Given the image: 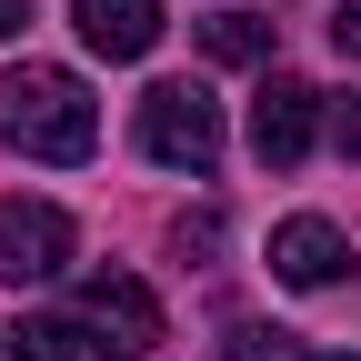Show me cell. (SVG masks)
I'll use <instances>...</instances> for the list:
<instances>
[{"label":"cell","mask_w":361,"mask_h":361,"mask_svg":"<svg viewBox=\"0 0 361 361\" xmlns=\"http://www.w3.org/2000/svg\"><path fill=\"white\" fill-rule=\"evenodd\" d=\"M0 341H11V361H90V351H101L80 322H11Z\"/></svg>","instance_id":"ba28073f"},{"label":"cell","mask_w":361,"mask_h":361,"mask_svg":"<svg viewBox=\"0 0 361 361\" xmlns=\"http://www.w3.org/2000/svg\"><path fill=\"white\" fill-rule=\"evenodd\" d=\"M20 20H30V0H0V40H11V30H20Z\"/></svg>","instance_id":"4fadbf2b"},{"label":"cell","mask_w":361,"mask_h":361,"mask_svg":"<svg viewBox=\"0 0 361 361\" xmlns=\"http://www.w3.org/2000/svg\"><path fill=\"white\" fill-rule=\"evenodd\" d=\"M331 361H361V351H331Z\"/></svg>","instance_id":"5bb4252c"},{"label":"cell","mask_w":361,"mask_h":361,"mask_svg":"<svg viewBox=\"0 0 361 361\" xmlns=\"http://www.w3.org/2000/svg\"><path fill=\"white\" fill-rule=\"evenodd\" d=\"M221 351H231V361H311V351H301L291 331H261V322H241L231 341H221Z\"/></svg>","instance_id":"30bf717a"},{"label":"cell","mask_w":361,"mask_h":361,"mask_svg":"<svg viewBox=\"0 0 361 361\" xmlns=\"http://www.w3.org/2000/svg\"><path fill=\"white\" fill-rule=\"evenodd\" d=\"M331 141H341V161H361V90H351L341 111H331Z\"/></svg>","instance_id":"8fae6325"},{"label":"cell","mask_w":361,"mask_h":361,"mask_svg":"<svg viewBox=\"0 0 361 361\" xmlns=\"http://www.w3.org/2000/svg\"><path fill=\"white\" fill-rule=\"evenodd\" d=\"M341 261H351V241L331 231L322 211H301V221H281V231H271V281H291V291H331Z\"/></svg>","instance_id":"8992f818"},{"label":"cell","mask_w":361,"mask_h":361,"mask_svg":"<svg viewBox=\"0 0 361 361\" xmlns=\"http://www.w3.org/2000/svg\"><path fill=\"white\" fill-rule=\"evenodd\" d=\"M311 130H322V90L291 80V71H271L261 101H251V151H261V171H291V161L311 151Z\"/></svg>","instance_id":"277c9868"},{"label":"cell","mask_w":361,"mask_h":361,"mask_svg":"<svg viewBox=\"0 0 361 361\" xmlns=\"http://www.w3.org/2000/svg\"><path fill=\"white\" fill-rule=\"evenodd\" d=\"M0 130H11V151H30V161H90L101 151V101H90L80 71H61V61H20L0 80Z\"/></svg>","instance_id":"6da1fadb"},{"label":"cell","mask_w":361,"mask_h":361,"mask_svg":"<svg viewBox=\"0 0 361 361\" xmlns=\"http://www.w3.org/2000/svg\"><path fill=\"white\" fill-rule=\"evenodd\" d=\"M331 40H341L351 61H361V0H341V11H331Z\"/></svg>","instance_id":"7c38bea8"},{"label":"cell","mask_w":361,"mask_h":361,"mask_svg":"<svg viewBox=\"0 0 361 361\" xmlns=\"http://www.w3.org/2000/svg\"><path fill=\"white\" fill-rule=\"evenodd\" d=\"M71 271V211L61 201H0V281H51Z\"/></svg>","instance_id":"3957f363"},{"label":"cell","mask_w":361,"mask_h":361,"mask_svg":"<svg viewBox=\"0 0 361 361\" xmlns=\"http://www.w3.org/2000/svg\"><path fill=\"white\" fill-rule=\"evenodd\" d=\"M201 40H211V61H261V51H271V20H261V11H221Z\"/></svg>","instance_id":"9c48e42d"},{"label":"cell","mask_w":361,"mask_h":361,"mask_svg":"<svg viewBox=\"0 0 361 361\" xmlns=\"http://www.w3.org/2000/svg\"><path fill=\"white\" fill-rule=\"evenodd\" d=\"M71 20H80V40H90L101 61L161 51V0H71Z\"/></svg>","instance_id":"52a82bcc"},{"label":"cell","mask_w":361,"mask_h":361,"mask_svg":"<svg viewBox=\"0 0 361 361\" xmlns=\"http://www.w3.org/2000/svg\"><path fill=\"white\" fill-rule=\"evenodd\" d=\"M80 322L101 331L111 351H161V301L130 281V271H90V281H80Z\"/></svg>","instance_id":"5b68a950"},{"label":"cell","mask_w":361,"mask_h":361,"mask_svg":"<svg viewBox=\"0 0 361 361\" xmlns=\"http://www.w3.org/2000/svg\"><path fill=\"white\" fill-rule=\"evenodd\" d=\"M141 151H151L161 171L211 180V171H221V101H211L201 80H161L151 101H141Z\"/></svg>","instance_id":"7a4b0ae2"}]
</instances>
